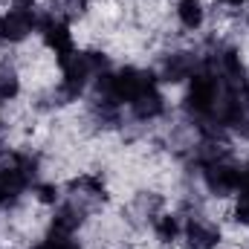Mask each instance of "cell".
Instances as JSON below:
<instances>
[{
	"label": "cell",
	"instance_id": "8992f818",
	"mask_svg": "<svg viewBox=\"0 0 249 249\" xmlns=\"http://www.w3.org/2000/svg\"><path fill=\"white\" fill-rule=\"evenodd\" d=\"M223 3H229V6H244L247 0H223Z\"/></svg>",
	"mask_w": 249,
	"mask_h": 249
},
{
	"label": "cell",
	"instance_id": "5b68a950",
	"mask_svg": "<svg viewBox=\"0 0 249 249\" xmlns=\"http://www.w3.org/2000/svg\"><path fill=\"white\" fill-rule=\"evenodd\" d=\"M177 18L186 29H200L203 20H206V9H203V0H180L177 3Z\"/></svg>",
	"mask_w": 249,
	"mask_h": 249
},
{
	"label": "cell",
	"instance_id": "277c9868",
	"mask_svg": "<svg viewBox=\"0 0 249 249\" xmlns=\"http://www.w3.org/2000/svg\"><path fill=\"white\" fill-rule=\"evenodd\" d=\"M26 188V174L20 168H0V203L15 200Z\"/></svg>",
	"mask_w": 249,
	"mask_h": 249
},
{
	"label": "cell",
	"instance_id": "7a4b0ae2",
	"mask_svg": "<svg viewBox=\"0 0 249 249\" xmlns=\"http://www.w3.org/2000/svg\"><path fill=\"white\" fill-rule=\"evenodd\" d=\"M186 102L194 113H212L217 105V81L212 75H194L188 84Z\"/></svg>",
	"mask_w": 249,
	"mask_h": 249
},
{
	"label": "cell",
	"instance_id": "3957f363",
	"mask_svg": "<svg viewBox=\"0 0 249 249\" xmlns=\"http://www.w3.org/2000/svg\"><path fill=\"white\" fill-rule=\"evenodd\" d=\"M186 238H188V244H191V249H214L217 241H220L217 229L209 226V223H203V220H191L188 223Z\"/></svg>",
	"mask_w": 249,
	"mask_h": 249
},
{
	"label": "cell",
	"instance_id": "6da1fadb",
	"mask_svg": "<svg viewBox=\"0 0 249 249\" xmlns=\"http://www.w3.org/2000/svg\"><path fill=\"white\" fill-rule=\"evenodd\" d=\"M151 87H154L151 78H148L142 70H133V67H124V70H119L116 75H107V81H105V93H107V99H113V102H124V105L139 102Z\"/></svg>",
	"mask_w": 249,
	"mask_h": 249
}]
</instances>
